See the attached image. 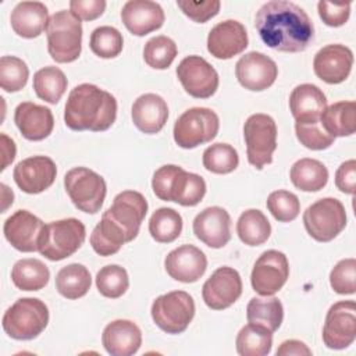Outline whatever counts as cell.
<instances>
[{"mask_svg": "<svg viewBox=\"0 0 356 356\" xmlns=\"http://www.w3.org/2000/svg\"><path fill=\"white\" fill-rule=\"evenodd\" d=\"M256 31L270 49L298 53L314 39V26L306 11L288 0L264 3L254 17Z\"/></svg>", "mask_w": 356, "mask_h": 356, "instance_id": "obj_1", "label": "cell"}, {"mask_svg": "<svg viewBox=\"0 0 356 356\" xmlns=\"http://www.w3.org/2000/svg\"><path fill=\"white\" fill-rule=\"evenodd\" d=\"M146 213L147 202L140 192H120L90 234L93 250L100 256L117 253L124 243L138 236Z\"/></svg>", "mask_w": 356, "mask_h": 356, "instance_id": "obj_2", "label": "cell"}, {"mask_svg": "<svg viewBox=\"0 0 356 356\" xmlns=\"http://www.w3.org/2000/svg\"><path fill=\"white\" fill-rule=\"evenodd\" d=\"M115 118L117 100L107 90L93 83H81L71 89L64 108V122L70 129L102 132Z\"/></svg>", "mask_w": 356, "mask_h": 356, "instance_id": "obj_3", "label": "cell"}, {"mask_svg": "<svg viewBox=\"0 0 356 356\" xmlns=\"http://www.w3.org/2000/svg\"><path fill=\"white\" fill-rule=\"evenodd\" d=\"M152 188L159 199L189 207L200 203L206 195L204 179L175 164H165L156 170L152 178Z\"/></svg>", "mask_w": 356, "mask_h": 356, "instance_id": "obj_4", "label": "cell"}, {"mask_svg": "<svg viewBox=\"0 0 356 356\" xmlns=\"http://www.w3.org/2000/svg\"><path fill=\"white\" fill-rule=\"evenodd\" d=\"M47 51L60 64L75 61L82 49V22L67 10L54 13L46 26Z\"/></svg>", "mask_w": 356, "mask_h": 356, "instance_id": "obj_5", "label": "cell"}, {"mask_svg": "<svg viewBox=\"0 0 356 356\" xmlns=\"http://www.w3.org/2000/svg\"><path fill=\"white\" fill-rule=\"evenodd\" d=\"M49 323V309L38 298H19L4 313L1 325L4 332L17 341L39 337Z\"/></svg>", "mask_w": 356, "mask_h": 356, "instance_id": "obj_6", "label": "cell"}, {"mask_svg": "<svg viewBox=\"0 0 356 356\" xmlns=\"http://www.w3.org/2000/svg\"><path fill=\"white\" fill-rule=\"evenodd\" d=\"M86 228L78 218H64L44 224L38 252L51 261H60L72 256L85 242Z\"/></svg>", "mask_w": 356, "mask_h": 356, "instance_id": "obj_7", "label": "cell"}, {"mask_svg": "<svg viewBox=\"0 0 356 356\" xmlns=\"http://www.w3.org/2000/svg\"><path fill=\"white\" fill-rule=\"evenodd\" d=\"M220 129L218 115L207 107H192L184 111L174 124V140L182 149H195L211 142Z\"/></svg>", "mask_w": 356, "mask_h": 356, "instance_id": "obj_8", "label": "cell"}, {"mask_svg": "<svg viewBox=\"0 0 356 356\" xmlns=\"http://www.w3.org/2000/svg\"><path fill=\"white\" fill-rule=\"evenodd\" d=\"M64 186L74 206L88 214L100 210L107 193L104 178L86 167H74L67 171Z\"/></svg>", "mask_w": 356, "mask_h": 356, "instance_id": "obj_9", "label": "cell"}, {"mask_svg": "<svg viewBox=\"0 0 356 356\" xmlns=\"http://www.w3.org/2000/svg\"><path fill=\"white\" fill-rule=\"evenodd\" d=\"M243 138L249 164L261 170L273 163V153L277 149V125L273 117L263 113L248 117L243 125Z\"/></svg>", "mask_w": 356, "mask_h": 356, "instance_id": "obj_10", "label": "cell"}, {"mask_svg": "<svg viewBox=\"0 0 356 356\" xmlns=\"http://www.w3.org/2000/svg\"><path fill=\"white\" fill-rule=\"evenodd\" d=\"M154 324L167 334L184 332L195 316L193 298L185 291H172L157 296L150 309Z\"/></svg>", "mask_w": 356, "mask_h": 356, "instance_id": "obj_11", "label": "cell"}, {"mask_svg": "<svg viewBox=\"0 0 356 356\" xmlns=\"http://www.w3.org/2000/svg\"><path fill=\"white\" fill-rule=\"evenodd\" d=\"M303 225L313 239L330 242L346 227L345 206L335 197H323L305 210Z\"/></svg>", "mask_w": 356, "mask_h": 356, "instance_id": "obj_12", "label": "cell"}, {"mask_svg": "<svg viewBox=\"0 0 356 356\" xmlns=\"http://www.w3.org/2000/svg\"><path fill=\"white\" fill-rule=\"evenodd\" d=\"M289 277V263L286 256L275 249L263 252L254 261L250 284L254 292L261 296L277 293Z\"/></svg>", "mask_w": 356, "mask_h": 356, "instance_id": "obj_13", "label": "cell"}, {"mask_svg": "<svg viewBox=\"0 0 356 356\" xmlns=\"http://www.w3.org/2000/svg\"><path fill=\"white\" fill-rule=\"evenodd\" d=\"M356 338V303L341 300L334 303L325 316L323 342L327 348L341 350L353 343Z\"/></svg>", "mask_w": 356, "mask_h": 356, "instance_id": "obj_14", "label": "cell"}, {"mask_svg": "<svg viewBox=\"0 0 356 356\" xmlns=\"http://www.w3.org/2000/svg\"><path fill=\"white\" fill-rule=\"evenodd\" d=\"M177 76L188 95L196 99L211 97L218 88V74L200 56H188L177 67Z\"/></svg>", "mask_w": 356, "mask_h": 356, "instance_id": "obj_15", "label": "cell"}, {"mask_svg": "<svg viewBox=\"0 0 356 356\" xmlns=\"http://www.w3.org/2000/svg\"><path fill=\"white\" fill-rule=\"evenodd\" d=\"M242 295L239 273L228 266L218 267L203 284L202 296L207 307L224 310L232 306Z\"/></svg>", "mask_w": 356, "mask_h": 356, "instance_id": "obj_16", "label": "cell"}, {"mask_svg": "<svg viewBox=\"0 0 356 356\" xmlns=\"http://www.w3.org/2000/svg\"><path fill=\"white\" fill-rule=\"evenodd\" d=\"M235 75L245 89L261 92L275 82L278 67L275 61L264 53L249 51L236 61Z\"/></svg>", "mask_w": 356, "mask_h": 356, "instance_id": "obj_17", "label": "cell"}, {"mask_svg": "<svg viewBox=\"0 0 356 356\" xmlns=\"http://www.w3.org/2000/svg\"><path fill=\"white\" fill-rule=\"evenodd\" d=\"M57 175L56 163L47 156H32L21 160L13 171L17 186L29 195L49 189Z\"/></svg>", "mask_w": 356, "mask_h": 356, "instance_id": "obj_18", "label": "cell"}, {"mask_svg": "<svg viewBox=\"0 0 356 356\" xmlns=\"http://www.w3.org/2000/svg\"><path fill=\"white\" fill-rule=\"evenodd\" d=\"M353 65L352 50L339 43L327 44L321 47L313 60V70L317 78L330 85H337L343 82Z\"/></svg>", "mask_w": 356, "mask_h": 356, "instance_id": "obj_19", "label": "cell"}, {"mask_svg": "<svg viewBox=\"0 0 356 356\" xmlns=\"http://www.w3.org/2000/svg\"><path fill=\"white\" fill-rule=\"evenodd\" d=\"M246 28L236 19H225L214 25L207 36V50L218 60H228L248 47Z\"/></svg>", "mask_w": 356, "mask_h": 356, "instance_id": "obj_20", "label": "cell"}, {"mask_svg": "<svg viewBox=\"0 0 356 356\" xmlns=\"http://www.w3.org/2000/svg\"><path fill=\"white\" fill-rule=\"evenodd\" d=\"M195 236L213 249L224 248L231 239V217L220 206L202 210L192 224Z\"/></svg>", "mask_w": 356, "mask_h": 356, "instance_id": "obj_21", "label": "cell"}, {"mask_svg": "<svg viewBox=\"0 0 356 356\" xmlns=\"http://www.w3.org/2000/svg\"><path fill=\"white\" fill-rule=\"evenodd\" d=\"M44 224L28 210H17L3 225V232L7 242L17 250L29 253L38 250L39 238Z\"/></svg>", "mask_w": 356, "mask_h": 356, "instance_id": "obj_22", "label": "cell"}, {"mask_svg": "<svg viewBox=\"0 0 356 356\" xmlns=\"http://www.w3.org/2000/svg\"><path fill=\"white\" fill-rule=\"evenodd\" d=\"M167 274L179 282H196L207 268L206 254L193 245H182L171 250L164 259Z\"/></svg>", "mask_w": 356, "mask_h": 356, "instance_id": "obj_23", "label": "cell"}, {"mask_svg": "<svg viewBox=\"0 0 356 356\" xmlns=\"http://www.w3.org/2000/svg\"><path fill=\"white\" fill-rule=\"evenodd\" d=\"M161 6L150 0H129L122 6L121 21L135 36H145L164 24Z\"/></svg>", "mask_w": 356, "mask_h": 356, "instance_id": "obj_24", "label": "cell"}, {"mask_svg": "<svg viewBox=\"0 0 356 356\" xmlns=\"http://www.w3.org/2000/svg\"><path fill=\"white\" fill-rule=\"evenodd\" d=\"M14 122L21 135L33 142L46 139L54 128L51 110L32 102H22L15 107Z\"/></svg>", "mask_w": 356, "mask_h": 356, "instance_id": "obj_25", "label": "cell"}, {"mask_svg": "<svg viewBox=\"0 0 356 356\" xmlns=\"http://www.w3.org/2000/svg\"><path fill=\"white\" fill-rule=\"evenodd\" d=\"M102 342L106 352L111 356H131L142 345V332L134 321L120 318L104 327Z\"/></svg>", "mask_w": 356, "mask_h": 356, "instance_id": "obj_26", "label": "cell"}, {"mask_svg": "<svg viewBox=\"0 0 356 356\" xmlns=\"http://www.w3.org/2000/svg\"><path fill=\"white\" fill-rule=\"evenodd\" d=\"M325 107L327 97L324 92L313 83H300L291 92L289 110L295 122H320Z\"/></svg>", "mask_w": 356, "mask_h": 356, "instance_id": "obj_27", "label": "cell"}, {"mask_svg": "<svg viewBox=\"0 0 356 356\" xmlns=\"http://www.w3.org/2000/svg\"><path fill=\"white\" fill-rule=\"evenodd\" d=\"M135 127L143 134H157L163 129L168 118L165 100L156 93L140 95L131 110Z\"/></svg>", "mask_w": 356, "mask_h": 356, "instance_id": "obj_28", "label": "cell"}, {"mask_svg": "<svg viewBox=\"0 0 356 356\" xmlns=\"http://www.w3.org/2000/svg\"><path fill=\"white\" fill-rule=\"evenodd\" d=\"M47 7L40 1H21L10 15L13 31L25 39L38 38L43 29L46 31L49 22Z\"/></svg>", "mask_w": 356, "mask_h": 356, "instance_id": "obj_29", "label": "cell"}, {"mask_svg": "<svg viewBox=\"0 0 356 356\" xmlns=\"http://www.w3.org/2000/svg\"><path fill=\"white\" fill-rule=\"evenodd\" d=\"M320 124L332 138L353 135L356 131V103L353 100H342L325 107L321 113Z\"/></svg>", "mask_w": 356, "mask_h": 356, "instance_id": "obj_30", "label": "cell"}, {"mask_svg": "<svg viewBox=\"0 0 356 356\" xmlns=\"http://www.w3.org/2000/svg\"><path fill=\"white\" fill-rule=\"evenodd\" d=\"M289 178L295 188L303 192L321 191L328 182L327 167L316 159H300L293 163L289 171Z\"/></svg>", "mask_w": 356, "mask_h": 356, "instance_id": "obj_31", "label": "cell"}, {"mask_svg": "<svg viewBox=\"0 0 356 356\" xmlns=\"http://www.w3.org/2000/svg\"><path fill=\"white\" fill-rule=\"evenodd\" d=\"M50 271L39 259H21L11 270V281L21 291H39L49 282Z\"/></svg>", "mask_w": 356, "mask_h": 356, "instance_id": "obj_32", "label": "cell"}, {"mask_svg": "<svg viewBox=\"0 0 356 356\" xmlns=\"http://www.w3.org/2000/svg\"><path fill=\"white\" fill-rule=\"evenodd\" d=\"M92 285L89 270L79 263L64 266L56 275V289L67 299H79L88 293Z\"/></svg>", "mask_w": 356, "mask_h": 356, "instance_id": "obj_33", "label": "cell"}, {"mask_svg": "<svg viewBox=\"0 0 356 356\" xmlns=\"http://www.w3.org/2000/svg\"><path fill=\"white\" fill-rule=\"evenodd\" d=\"M248 323L277 331L284 320V307L278 298H252L246 306Z\"/></svg>", "mask_w": 356, "mask_h": 356, "instance_id": "obj_34", "label": "cell"}, {"mask_svg": "<svg viewBox=\"0 0 356 356\" xmlns=\"http://www.w3.org/2000/svg\"><path fill=\"white\" fill-rule=\"evenodd\" d=\"M236 234L245 245L259 246L270 238L271 225L263 211L248 209L236 221Z\"/></svg>", "mask_w": 356, "mask_h": 356, "instance_id": "obj_35", "label": "cell"}, {"mask_svg": "<svg viewBox=\"0 0 356 356\" xmlns=\"http://www.w3.org/2000/svg\"><path fill=\"white\" fill-rule=\"evenodd\" d=\"M65 74L54 65L38 70L33 75V90L36 96L50 104H57L67 90Z\"/></svg>", "mask_w": 356, "mask_h": 356, "instance_id": "obj_36", "label": "cell"}, {"mask_svg": "<svg viewBox=\"0 0 356 356\" xmlns=\"http://www.w3.org/2000/svg\"><path fill=\"white\" fill-rule=\"evenodd\" d=\"M236 352L241 356H266L271 352L273 332L256 324H246L236 335Z\"/></svg>", "mask_w": 356, "mask_h": 356, "instance_id": "obj_37", "label": "cell"}, {"mask_svg": "<svg viewBox=\"0 0 356 356\" xmlns=\"http://www.w3.org/2000/svg\"><path fill=\"white\" fill-rule=\"evenodd\" d=\"M149 232L159 243L174 242L182 232V217L171 207L157 209L149 220Z\"/></svg>", "mask_w": 356, "mask_h": 356, "instance_id": "obj_38", "label": "cell"}, {"mask_svg": "<svg viewBox=\"0 0 356 356\" xmlns=\"http://www.w3.org/2000/svg\"><path fill=\"white\" fill-rule=\"evenodd\" d=\"M129 286L128 273L118 264H107L96 274V288L104 298H121Z\"/></svg>", "mask_w": 356, "mask_h": 356, "instance_id": "obj_39", "label": "cell"}, {"mask_svg": "<svg viewBox=\"0 0 356 356\" xmlns=\"http://www.w3.org/2000/svg\"><path fill=\"white\" fill-rule=\"evenodd\" d=\"M203 167L213 174H229L239 164L238 152L228 143L210 145L203 152Z\"/></svg>", "mask_w": 356, "mask_h": 356, "instance_id": "obj_40", "label": "cell"}, {"mask_svg": "<svg viewBox=\"0 0 356 356\" xmlns=\"http://www.w3.org/2000/svg\"><path fill=\"white\" fill-rule=\"evenodd\" d=\"M178 53L175 42L164 35L149 39L143 47L145 63L154 70H165L175 60Z\"/></svg>", "mask_w": 356, "mask_h": 356, "instance_id": "obj_41", "label": "cell"}, {"mask_svg": "<svg viewBox=\"0 0 356 356\" xmlns=\"http://www.w3.org/2000/svg\"><path fill=\"white\" fill-rule=\"evenodd\" d=\"M90 50L100 58H114L124 47V38L121 32L110 25L96 28L90 33Z\"/></svg>", "mask_w": 356, "mask_h": 356, "instance_id": "obj_42", "label": "cell"}, {"mask_svg": "<svg viewBox=\"0 0 356 356\" xmlns=\"http://www.w3.org/2000/svg\"><path fill=\"white\" fill-rule=\"evenodd\" d=\"M29 78V68L24 60L15 56H3L0 58V86L13 93L21 90Z\"/></svg>", "mask_w": 356, "mask_h": 356, "instance_id": "obj_43", "label": "cell"}, {"mask_svg": "<svg viewBox=\"0 0 356 356\" xmlns=\"http://www.w3.org/2000/svg\"><path fill=\"white\" fill-rule=\"evenodd\" d=\"M267 209L277 221L289 222L299 216L300 202L295 193L285 189H278L268 195Z\"/></svg>", "mask_w": 356, "mask_h": 356, "instance_id": "obj_44", "label": "cell"}, {"mask_svg": "<svg viewBox=\"0 0 356 356\" xmlns=\"http://www.w3.org/2000/svg\"><path fill=\"white\" fill-rule=\"evenodd\" d=\"M330 285L339 295L356 292V260L353 257L339 260L330 273Z\"/></svg>", "mask_w": 356, "mask_h": 356, "instance_id": "obj_45", "label": "cell"}, {"mask_svg": "<svg viewBox=\"0 0 356 356\" xmlns=\"http://www.w3.org/2000/svg\"><path fill=\"white\" fill-rule=\"evenodd\" d=\"M295 132L298 140L310 150H324L328 149L335 138L328 135L320 122H309V124H300L295 122Z\"/></svg>", "mask_w": 356, "mask_h": 356, "instance_id": "obj_46", "label": "cell"}, {"mask_svg": "<svg viewBox=\"0 0 356 356\" xmlns=\"http://www.w3.org/2000/svg\"><path fill=\"white\" fill-rule=\"evenodd\" d=\"M177 6L192 21L204 24L218 14L221 3L218 0H204V1L177 0Z\"/></svg>", "mask_w": 356, "mask_h": 356, "instance_id": "obj_47", "label": "cell"}, {"mask_svg": "<svg viewBox=\"0 0 356 356\" xmlns=\"http://www.w3.org/2000/svg\"><path fill=\"white\" fill-rule=\"evenodd\" d=\"M317 11L323 22L337 28L346 24L350 15V3H331L321 0L317 3Z\"/></svg>", "mask_w": 356, "mask_h": 356, "instance_id": "obj_48", "label": "cell"}, {"mask_svg": "<svg viewBox=\"0 0 356 356\" xmlns=\"http://www.w3.org/2000/svg\"><path fill=\"white\" fill-rule=\"evenodd\" d=\"M106 10L104 0H71L70 11L79 21H93L99 18Z\"/></svg>", "mask_w": 356, "mask_h": 356, "instance_id": "obj_49", "label": "cell"}, {"mask_svg": "<svg viewBox=\"0 0 356 356\" xmlns=\"http://www.w3.org/2000/svg\"><path fill=\"white\" fill-rule=\"evenodd\" d=\"M337 188L346 193L353 195L356 189V161L353 159L342 163L335 172Z\"/></svg>", "mask_w": 356, "mask_h": 356, "instance_id": "obj_50", "label": "cell"}, {"mask_svg": "<svg viewBox=\"0 0 356 356\" xmlns=\"http://www.w3.org/2000/svg\"><path fill=\"white\" fill-rule=\"evenodd\" d=\"M277 356H310L312 350L309 346L298 339H288L284 341L278 349H277Z\"/></svg>", "mask_w": 356, "mask_h": 356, "instance_id": "obj_51", "label": "cell"}, {"mask_svg": "<svg viewBox=\"0 0 356 356\" xmlns=\"http://www.w3.org/2000/svg\"><path fill=\"white\" fill-rule=\"evenodd\" d=\"M1 138V154H3V163H1V171L7 168L10 163H13L15 157V143L13 139H10L6 134L0 135Z\"/></svg>", "mask_w": 356, "mask_h": 356, "instance_id": "obj_52", "label": "cell"}]
</instances>
